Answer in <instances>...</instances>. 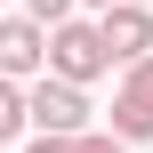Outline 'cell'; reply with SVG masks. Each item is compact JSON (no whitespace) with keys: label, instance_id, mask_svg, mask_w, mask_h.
Instances as JSON below:
<instances>
[{"label":"cell","instance_id":"cell-5","mask_svg":"<svg viewBox=\"0 0 153 153\" xmlns=\"http://www.w3.org/2000/svg\"><path fill=\"white\" fill-rule=\"evenodd\" d=\"M121 145H145L153 137V105H137V97H113V121H105Z\"/></svg>","mask_w":153,"mask_h":153},{"label":"cell","instance_id":"cell-12","mask_svg":"<svg viewBox=\"0 0 153 153\" xmlns=\"http://www.w3.org/2000/svg\"><path fill=\"white\" fill-rule=\"evenodd\" d=\"M145 8H153V0H145Z\"/></svg>","mask_w":153,"mask_h":153},{"label":"cell","instance_id":"cell-6","mask_svg":"<svg viewBox=\"0 0 153 153\" xmlns=\"http://www.w3.org/2000/svg\"><path fill=\"white\" fill-rule=\"evenodd\" d=\"M32 121H24V81H0V145H16Z\"/></svg>","mask_w":153,"mask_h":153},{"label":"cell","instance_id":"cell-1","mask_svg":"<svg viewBox=\"0 0 153 153\" xmlns=\"http://www.w3.org/2000/svg\"><path fill=\"white\" fill-rule=\"evenodd\" d=\"M24 121H32L40 137H81V129H89V97H81L73 81L40 73V81H24Z\"/></svg>","mask_w":153,"mask_h":153},{"label":"cell","instance_id":"cell-7","mask_svg":"<svg viewBox=\"0 0 153 153\" xmlns=\"http://www.w3.org/2000/svg\"><path fill=\"white\" fill-rule=\"evenodd\" d=\"M113 97H137V105H153V48L137 56V65H121V89Z\"/></svg>","mask_w":153,"mask_h":153},{"label":"cell","instance_id":"cell-9","mask_svg":"<svg viewBox=\"0 0 153 153\" xmlns=\"http://www.w3.org/2000/svg\"><path fill=\"white\" fill-rule=\"evenodd\" d=\"M73 153H129V145H121L113 129H81V137H73Z\"/></svg>","mask_w":153,"mask_h":153},{"label":"cell","instance_id":"cell-3","mask_svg":"<svg viewBox=\"0 0 153 153\" xmlns=\"http://www.w3.org/2000/svg\"><path fill=\"white\" fill-rule=\"evenodd\" d=\"M97 40H105L113 65H137V56L153 48V8H145V0H113V8H97Z\"/></svg>","mask_w":153,"mask_h":153},{"label":"cell","instance_id":"cell-10","mask_svg":"<svg viewBox=\"0 0 153 153\" xmlns=\"http://www.w3.org/2000/svg\"><path fill=\"white\" fill-rule=\"evenodd\" d=\"M24 153H73V137H40V129H32V145Z\"/></svg>","mask_w":153,"mask_h":153},{"label":"cell","instance_id":"cell-8","mask_svg":"<svg viewBox=\"0 0 153 153\" xmlns=\"http://www.w3.org/2000/svg\"><path fill=\"white\" fill-rule=\"evenodd\" d=\"M73 8H81V0H24V16H32V24H65Z\"/></svg>","mask_w":153,"mask_h":153},{"label":"cell","instance_id":"cell-4","mask_svg":"<svg viewBox=\"0 0 153 153\" xmlns=\"http://www.w3.org/2000/svg\"><path fill=\"white\" fill-rule=\"evenodd\" d=\"M48 73V24L0 16V81H40Z\"/></svg>","mask_w":153,"mask_h":153},{"label":"cell","instance_id":"cell-11","mask_svg":"<svg viewBox=\"0 0 153 153\" xmlns=\"http://www.w3.org/2000/svg\"><path fill=\"white\" fill-rule=\"evenodd\" d=\"M81 8H113V0H81Z\"/></svg>","mask_w":153,"mask_h":153},{"label":"cell","instance_id":"cell-2","mask_svg":"<svg viewBox=\"0 0 153 153\" xmlns=\"http://www.w3.org/2000/svg\"><path fill=\"white\" fill-rule=\"evenodd\" d=\"M113 56H105V40H97V24H81V16H65V24H48V73L56 81H73V89H89L97 73H105Z\"/></svg>","mask_w":153,"mask_h":153}]
</instances>
